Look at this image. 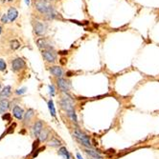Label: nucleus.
Segmentation results:
<instances>
[{
    "label": "nucleus",
    "mask_w": 159,
    "mask_h": 159,
    "mask_svg": "<svg viewBox=\"0 0 159 159\" xmlns=\"http://www.w3.org/2000/svg\"><path fill=\"white\" fill-rule=\"evenodd\" d=\"M48 108H49L50 113H51V114H52V116H56V109H55L54 103H53L52 100H49V102H48Z\"/></svg>",
    "instance_id": "nucleus-17"
},
{
    "label": "nucleus",
    "mask_w": 159,
    "mask_h": 159,
    "mask_svg": "<svg viewBox=\"0 0 159 159\" xmlns=\"http://www.w3.org/2000/svg\"><path fill=\"white\" fill-rule=\"evenodd\" d=\"M1 32H2V27L0 26V33H1Z\"/></svg>",
    "instance_id": "nucleus-33"
},
{
    "label": "nucleus",
    "mask_w": 159,
    "mask_h": 159,
    "mask_svg": "<svg viewBox=\"0 0 159 159\" xmlns=\"http://www.w3.org/2000/svg\"><path fill=\"white\" fill-rule=\"evenodd\" d=\"M2 3H5V4H9V3H12L14 0H0Z\"/></svg>",
    "instance_id": "nucleus-27"
},
{
    "label": "nucleus",
    "mask_w": 159,
    "mask_h": 159,
    "mask_svg": "<svg viewBox=\"0 0 159 159\" xmlns=\"http://www.w3.org/2000/svg\"><path fill=\"white\" fill-rule=\"evenodd\" d=\"M10 108V102L8 99H2L0 100V113H5Z\"/></svg>",
    "instance_id": "nucleus-14"
},
{
    "label": "nucleus",
    "mask_w": 159,
    "mask_h": 159,
    "mask_svg": "<svg viewBox=\"0 0 159 159\" xmlns=\"http://www.w3.org/2000/svg\"><path fill=\"white\" fill-rule=\"evenodd\" d=\"M59 154L61 155L64 159H70V154L65 147H61L60 149H59Z\"/></svg>",
    "instance_id": "nucleus-16"
},
{
    "label": "nucleus",
    "mask_w": 159,
    "mask_h": 159,
    "mask_svg": "<svg viewBox=\"0 0 159 159\" xmlns=\"http://www.w3.org/2000/svg\"><path fill=\"white\" fill-rule=\"evenodd\" d=\"M0 90H1V85H0ZM0 92H1V91H0Z\"/></svg>",
    "instance_id": "nucleus-35"
},
{
    "label": "nucleus",
    "mask_w": 159,
    "mask_h": 159,
    "mask_svg": "<svg viewBox=\"0 0 159 159\" xmlns=\"http://www.w3.org/2000/svg\"><path fill=\"white\" fill-rule=\"evenodd\" d=\"M11 87L10 86H6L5 88H3V90L0 92V99H7V97H9L11 94Z\"/></svg>",
    "instance_id": "nucleus-12"
},
{
    "label": "nucleus",
    "mask_w": 159,
    "mask_h": 159,
    "mask_svg": "<svg viewBox=\"0 0 159 159\" xmlns=\"http://www.w3.org/2000/svg\"><path fill=\"white\" fill-rule=\"evenodd\" d=\"M50 71H51V73L53 74V75L56 76V77H59V78H61V76L63 75V71H62V69L59 66L51 67Z\"/></svg>",
    "instance_id": "nucleus-11"
},
{
    "label": "nucleus",
    "mask_w": 159,
    "mask_h": 159,
    "mask_svg": "<svg viewBox=\"0 0 159 159\" xmlns=\"http://www.w3.org/2000/svg\"><path fill=\"white\" fill-rule=\"evenodd\" d=\"M77 158H78V159H83V158L82 157V155H81L80 154H77Z\"/></svg>",
    "instance_id": "nucleus-29"
},
{
    "label": "nucleus",
    "mask_w": 159,
    "mask_h": 159,
    "mask_svg": "<svg viewBox=\"0 0 159 159\" xmlns=\"http://www.w3.org/2000/svg\"><path fill=\"white\" fill-rule=\"evenodd\" d=\"M49 90H50V94H51V96H54L55 95V88L54 86H49Z\"/></svg>",
    "instance_id": "nucleus-25"
},
{
    "label": "nucleus",
    "mask_w": 159,
    "mask_h": 159,
    "mask_svg": "<svg viewBox=\"0 0 159 159\" xmlns=\"http://www.w3.org/2000/svg\"><path fill=\"white\" fill-rule=\"evenodd\" d=\"M61 106L62 108L66 111V113L68 114V116L71 118V120H73L75 123H77V115L75 113V111H74V107H73V101L72 99L69 95H65L62 97L61 99Z\"/></svg>",
    "instance_id": "nucleus-2"
},
{
    "label": "nucleus",
    "mask_w": 159,
    "mask_h": 159,
    "mask_svg": "<svg viewBox=\"0 0 159 159\" xmlns=\"http://www.w3.org/2000/svg\"><path fill=\"white\" fill-rule=\"evenodd\" d=\"M35 7L40 14L44 15L48 19H53V18L58 17L59 15V14L54 10L53 6L47 0H36L35 2Z\"/></svg>",
    "instance_id": "nucleus-1"
},
{
    "label": "nucleus",
    "mask_w": 159,
    "mask_h": 159,
    "mask_svg": "<svg viewBox=\"0 0 159 159\" xmlns=\"http://www.w3.org/2000/svg\"><path fill=\"white\" fill-rule=\"evenodd\" d=\"M7 15H8V18H9V21H10V22H12V21L17 17L18 12L14 8H10L7 12Z\"/></svg>",
    "instance_id": "nucleus-13"
},
{
    "label": "nucleus",
    "mask_w": 159,
    "mask_h": 159,
    "mask_svg": "<svg viewBox=\"0 0 159 159\" xmlns=\"http://www.w3.org/2000/svg\"><path fill=\"white\" fill-rule=\"evenodd\" d=\"M39 141H45L46 139H47V137H48V132L47 130H42V132H40V135H39Z\"/></svg>",
    "instance_id": "nucleus-19"
},
{
    "label": "nucleus",
    "mask_w": 159,
    "mask_h": 159,
    "mask_svg": "<svg viewBox=\"0 0 159 159\" xmlns=\"http://www.w3.org/2000/svg\"><path fill=\"white\" fill-rule=\"evenodd\" d=\"M25 68V62L22 58H15L12 62V70L14 71H18Z\"/></svg>",
    "instance_id": "nucleus-6"
},
{
    "label": "nucleus",
    "mask_w": 159,
    "mask_h": 159,
    "mask_svg": "<svg viewBox=\"0 0 159 159\" xmlns=\"http://www.w3.org/2000/svg\"><path fill=\"white\" fill-rule=\"evenodd\" d=\"M36 44H37V46H39V48L41 49L42 51H43V50H49V49H52L51 45L49 44L48 41L44 38V37H41V38L37 39Z\"/></svg>",
    "instance_id": "nucleus-8"
},
{
    "label": "nucleus",
    "mask_w": 159,
    "mask_h": 159,
    "mask_svg": "<svg viewBox=\"0 0 159 159\" xmlns=\"http://www.w3.org/2000/svg\"><path fill=\"white\" fill-rule=\"evenodd\" d=\"M19 47H20V43L19 41H17V40H12L11 42V48L12 50H17Z\"/></svg>",
    "instance_id": "nucleus-21"
},
{
    "label": "nucleus",
    "mask_w": 159,
    "mask_h": 159,
    "mask_svg": "<svg viewBox=\"0 0 159 159\" xmlns=\"http://www.w3.org/2000/svg\"><path fill=\"white\" fill-rule=\"evenodd\" d=\"M0 20H1V22H3V23H8V22H10V21H9V18H8L7 14H2V16H1V18H0Z\"/></svg>",
    "instance_id": "nucleus-23"
},
{
    "label": "nucleus",
    "mask_w": 159,
    "mask_h": 159,
    "mask_svg": "<svg viewBox=\"0 0 159 159\" xmlns=\"http://www.w3.org/2000/svg\"><path fill=\"white\" fill-rule=\"evenodd\" d=\"M59 54H67V51H62L61 52H59Z\"/></svg>",
    "instance_id": "nucleus-30"
},
{
    "label": "nucleus",
    "mask_w": 159,
    "mask_h": 159,
    "mask_svg": "<svg viewBox=\"0 0 159 159\" xmlns=\"http://www.w3.org/2000/svg\"><path fill=\"white\" fill-rule=\"evenodd\" d=\"M85 152L88 155H90V156H92V157H94L96 159H101L102 158V155L99 154V152H95V151H93V149H85Z\"/></svg>",
    "instance_id": "nucleus-15"
},
{
    "label": "nucleus",
    "mask_w": 159,
    "mask_h": 159,
    "mask_svg": "<svg viewBox=\"0 0 159 159\" xmlns=\"http://www.w3.org/2000/svg\"><path fill=\"white\" fill-rule=\"evenodd\" d=\"M57 84H58L59 88H60L63 92H67L68 91H69V89L71 87L70 83L63 78H59L57 80Z\"/></svg>",
    "instance_id": "nucleus-7"
},
{
    "label": "nucleus",
    "mask_w": 159,
    "mask_h": 159,
    "mask_svg": "<svg viewBox=\"0 0 159 159\" xmlns=\"http://www.w3.org/2000/svg\"><path fill=\"white\" fill-rule=\"evenodd\" d=\"M25 2H26V4H27V5H29V4H30V0H25Z\"/></svg>",
    "instance_id": "nucleus-32"
},
{
    "label": "nucleus",
    "mask_w": 159,
    "mask_h": 159,
    "mask_svg": "<svg viewBox=\"0 0 159 159\" xmlns=\"http://www.w3.org/2000/svg\"><path fill=\"white\" fill-rule=\"evenodd\" d=\"M6 68H7V65H6L5 61L3 60V59L0 58V71H5Z\"/></svg>",
    "instance_id": "nucleus-22"
},
{
    "label": "nucleus",
    "mask_w": 159,
    "mask_h": 159,
    "mask_svg": "<svg viewBox=\"0 0 159 159\" xmlns=\"http://www.w3.org/2000/svg\"><path fill=\"white\" fill-rule=\"evenodd\" d=\"M72 74H73L72 71H68V73H66V75H67L68 77H70V76H72Z\"/></svg>",
    "instance_id": "nucleus-28"
},
{
    "label": "nucleus",
    "mask_w": 159,
    "mask_h": 159,
    "mask_svg": "<svg viewBox=\"0 0 159 159\" xmlns=\"http://www.w3.org/2000/svg\"><path fill=\"white\" fill-rule=\"evenodd\" d=\"M12 114H14V116L17 118V119L20 120L23 118L25 113H24L23 110L19 107V106H14V110H12Z\"/></svg>",
    "instance_id": "nucleus-10"
},
{
    "label": "nucleus",
    "mask_w": 159,
    "mask_h": 159,
    "mask_svg": "<svg viewBox=\"0 0 159 159\" xmlns=\"http://www.w3.org/2000/svg\"><path fill=\"white\" fill-rule=\"evenodd\" d=\"M60 145H61V142L57 138H52L49 141V146H51V147H59Z\"/></svg>",
    "instance_id": "nucleus-20"
},
{
    "label": "nucleus",
    "mask_w": 159,
    "mask_h": 159,
    "mask_svg": "<svg viewBox=\"0 0 159 159\" xmlns=\"http://www.w3.org/2000/svg\"><path fill=\"white\" fill-rule=\"evenodd\" d=\"M47 1H49V2H50V1H54V0H47Z\"/></svg>",
    "instance_id": "nucleus-34"
},
{
    "label": "nucleus",
    "mask_w": 159,
    "mask_h": 159,
    "mask_svg": "<svg viewBox=\"0 0 159 159\" xmlns=\"http://www.w3.org/2000/svg\"><path fill=\"white\" fill-rule=\"evenodd\" d=\"M33 27H34V31H35V33L37 35L43 36L46 33V32H47V27H46V25L39 22V21H37V20L33 21Z\"/></svg>",
    "instance_id": "nucleus-4"
},
{
    "label": "nucleus",
    "mask_w": 159,
    "mask_h": 159,
    "mask_svg": "<svg viewBox=\"0 0 159 159\" xmlns=\"http://www.w3.org/2000/svg\"><path fill=\"white\" fill-rule=\"evenodd\" d=\"M33 115H34V111L32 110V109H30V110L24 114V120L26 121V122L27 121H30L31 118L33 117Z\"/></svg>",
    "instance_id": "nucleus-18"
},
{
    "label": "nucleus",
    "mask_w": 159,
    "mask_h": 159,
    "mask_svg": "<svg viewBox=\"0 0 159 159\" xmlns=\"http://www.w3.org/2000/svg\"><path fill=\"white\" fill-rule=\"evenodd\" d=\"M25 92H26V88H21V89H18L17 90V94H22V93H24Z\"/></svg>",
    "instance_id": "nucleus-24"
},
{
    "label": "nucleus",
    "mask_w": 159,
    "mask_h": 159,
    "mask_svg": "<svg viewBox=\"0 0 159 159\" xmlns=\"http://www.w3.org/2000/svg\"><path fill=\"white\" fill-rule=\"evenodd\" d=\"M42 56L46 61L49 62V63H54L56 61V59H57V55H56V52L53 51V49L43 50Z\"/></svg>",
    "instance_id": "nucleus-5"
},
{
    "label": "nucleus",
    "mask_w": 159,
    "mask_h": 159,
    "mask_svg": "<svg viewBox=\"0 0 159 159\" xmlns=\"http://www.w3.org/2000/svg\"><path fill=\"white\" fill-rule=\"evenodd\" d=\"M74 136H75V138H76L83 146H85V147L88 148V149L91 148L92 145H91V141H90L89 137L87 136L85 133H83L82 130L77 129L76 130H75Z\"/></svg>",
    "instance_id": "nucleus-3"
},
{
    "label": "nucleus",
    "mask_w": 159,
    "mask_h": 159,
    "mask_svg": "<svg viewBox=\"0 0 159 159\" xmlns=\"http://www.w3.org/2000/svg\"><path fill=\"white\" fill-rule=\"evenodd\" d=\"M64 60H65L64 58H61V64H65V61H64Z\"/></svg>",
    "instance_id": "nucleus-31"
},
{
    "label": "nucleus",
    "mask_w": 159,
    "mask_h": 159,
    "mask_svg": "<svg viewBox=\"0 0 159 159\" xmlns=\"http://www.w3.org/2000/svg\"><path fill=\"white\" fill-rule=\"evenodd\" d=\"M2 118H3V119H5V120H10L11 115H10V113H5V114L2 116Z\"/></svg>",
    "instance_id": "nucleus-26"
},
{
    "label": "nucleus",
    "mask_w": 159,
    "mask_h": 159,
    "mask_svg": "<svg viewBox=\"0 0 159 159\" xmlns=\"http://www.w3.org/2000/svg\"><path fill=\"white\" fill-rule=\"evenodd\" d=\"M43 130V124L41 121H36L35 123V125L33 127V133L36 137H39L40 132H42Z\"/></svg>",
    "instance_id": "nucleus-9"
}]
</instances>
